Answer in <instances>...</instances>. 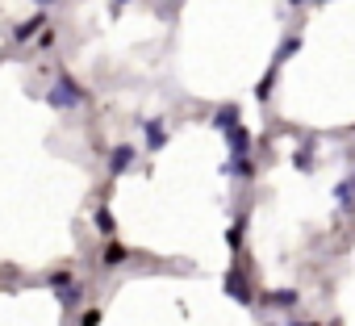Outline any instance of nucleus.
Returning <instances> with one entry per match:
<instances>
[{"instance_id": "f257e3e1", "label": "nucleus", "mask_w": 355, "mask_h": 326, "mask_svg": "<svg viewBox=\"0 0 355 326\" xmlns=\"http://www.w3.org/2000/svg\"><path fill=\"white\" fill-rule=\"evenodd\" d=\"M80 101H84V92H80L71 80H59L55 92H51V105H55V109H76Z\"/></svg>"}, {"instance_id": "f03ea898", "label": "nucleus", "mask_w": 355, "mask_h": 326, "mask_svg": "<svg viewBox=\"0 0 355 326\" xmlns=\"http://www.w3.org/2000/svg\"><path fill=\"white\" fill-rule=\"evenodd\" d=\"M55 289H59V297H63L67 305H76V301H80V284H76L71 276H55Z\"/></svg>"}, {"instance_id": "7ed1b4c3", "label": "nucleus", "mask_w": 355, "mask_h": 326, "mask_svg": "<svg viewBox=\"0 0 355 326\" xmlns=\"http://www.w3.org/2000/svg\"><path fill=\"white\" fill-rule=\"evenodd\" d=\"M230 146H234V155H247V151H251V138H247V130H243L239 121L230 126Z\"/></svg>"}, {"instance_id": "20e7f679", "label": "nucleus", "mask_w": 355, "mask_h": 326, "mask_svg": "<svg viewBox=\"0 0 355 326\" xmlns=\"http://www.w3.org/2000/svg\"><path fill=\"white\" fill-rule=\"evenodd\" d=\"M125 255H130V251H125L121 243H109V247H105V268H117V264H125Z\"/></svg>"}, {"instance_id": "39448f33", "label": "nucleus", "mask_w": 355, "mask_h": 326, "mask_svg": "<svg viewBox=\"0 0 355 326\" xmlns=\"http://www.w3.org/2000/svg\"><path fill=\"white\" fill-rule=\"evenodd\" d=\"M130 159H134V146H117V155H113V172H125Z\"/></svg>"}, {"instance_id": "423d86ee", "label": "nucleus", "mask_w": 355, "mask_h": 326, "mask_svg": "<svg viewBox=\"0 0 355 326\" xmlns=\"http://www.w3.org/2000/svg\"><path fill=\"white\" fill-rule=\"evenodd\" d=\"M42 22H46V17H42V13H34V22H26V26H21V30H17V38H21V42H26V38H30V34H38V30H42Z\"/></svg>"}, {"instance_id": "0eeeda50", "label": "nucleus", "mask_w": 355, "mask_h": 326, "mask_svg": "<svg viewBox=\"0 0 355 326\" xmlns=\"http://www.w3.org/2000/svg\"><path fill=\"white\" fill-rule=\"evenodd\" d=\"M338 201H343V205H355V180H343V189H338Z\"/></svg>"}, {"instance_id": "6e6552de", "label": "nucleus", "mask_w": 355, "mask_h": 326, "mask_svg": "<svg viewBox=\"0 0 355 326\" xmlns=\"http://www.w3.org/2000/svg\"><path fill=\"white\" fill-rule=\"evenodd\" d=\"M96 230H101V234H113V218H109V209H96Z\"/></svg>"}, {"instance_id": "1a4fd4ad", "label": "nucleus", "mask_w": 355, "mask_h": 326, "mask_svg": "<svg viewBox=\"0 0 355 326\" xmlns=\"http://www.w3.org/2000/svg\"><path fill=\"white\" fill-rule=\"evenodd\" d=\"M146 138H150V146H159V142H163V130H159L155 121H146Z\"/></svg>"}, {"instance_id": "9d476101", "label": "nucleus", "mask_w": 355, "mask_h": 326, "mask_svg": "<svg viewBox=\"0 0 355 326\" xmlns=\"http://www.w3.org/2000/svg\"><path fill=\"white\" fill-rule=\"evenodd\" d=\"M96 322H101V309H88V314H84V322H80V326H96Z\"/></svg>"}]
</instances>
